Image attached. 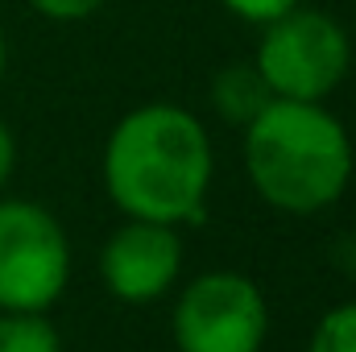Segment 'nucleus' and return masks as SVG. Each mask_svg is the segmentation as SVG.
I'll return each instance as SVG.
<instances>
[{
	"label": "nucleus",
	"mask_w": 356,
	"mask_h": 352,
	"mask_svg": "<svg viewBox=\"0 0 356 352\" xmlns=\"http://www.w3.org/2000/svg\"><path fill=\"white\" fill-rule=\"evenodd\" d=\"M253 67L277 99L323 104L353 71V42L332 13L294 4L290 13L261 25Z\"/></svg>",
	"instance_id": "7ed1b4c3"
},
{
	"label": "nucleus",
	"mask_w": 356,
	"mask_h": 352,
	"mask_svg": "<svg viewBox=\"0 0 356 352\" xmlns=\"http://www.w3.org/2000/svg\"><path fill=\"white\" fill-rule=\"evenodd\" d=\"M33 13H42L46 21H58V25H71V21H88L104 8V0H25Z\"/></svg>",
	"instance_id": "9d476101"
},
{
	"label": "nucleus",
	"mask_w": 356,
	"mask_h": 352,
	"mask_svg": "<svg viewBox=\"0 0 356 352\" xmlns=\"http://www.w3.org/2000/svg\"><path fill=\"white\" fill-rule=\"evenodd\" d=\"M0 352H63L46 311H0Z\"/></svg>",
	"instance_id": "6e6552de"
},
{
	"label": "nucleus",
	"mask_w": 356,
	"mask_h": 352,
	"mask_svg": "<svg viewBox=\"0 0 356 352\" xmlns=\"http://www.w3.org/2000/svg\"><path fill=\"white\" fill-rule=\"evenodd\" d=\"M182 237L175 224L158 220H124L99 249V282L112 298L129 307L158 303L178 282Z\"/></svg>",
	"instance_id": "423d86ee"
},
{
	"label": "nucleus",
	"mask_w": 356,
	"mask_h": 352,
	"mask_svg": "<svg viewBox=\"0 0 356 352\" xmlns=\"http://www.w3.org/2000/svg\"><path fill=\"white\" fill-rule=\"evenodd\" d=\"M4 67H8V38H4V29H0V79H4Z\"/></svg>",
	"instance_id": "ddd939ff"
},
{
	"label": "nucleus",
	"mask_w": 356,
	"mask_h": 352,
	"mask_svg": "<svg viewBox=\"0 0 356 352\" xmlns=\"http://www.w3.org/2000/svg\"><path fill=\"white\" fill-rule=\"evenodd\" d=\"M307 352H356V303L332 307V311L315 323Z\"/></svg>",
	"instance_id": "1a4fd4ad"
},
{
	"label": "nucleus",
	"mask_w": 356,
	"mask_h": 352,
	"mask_svg": "<svg viewBox=\"0 0 356 352\" xmlns=\"http://www.w3.org/2000/svg\"><path fill=\"white\" fill-rule=\"evenodd\" d=\"M13 166H17V137H13V129L0 120V186L13 178Z\"/></svg>",
	"instance_id": "f8f14e48"
},
{
	"label": "nucleus",
	"mask_w": 356,
	"mask_h": 352,
	"mask_svg": "<svg viewBox=\"0 0 356 352\" xmlns=\"http://www.w3.org/2000/svg\"><path fill=\"white\" fill-rule=\"evenodd\" d=\"M232 17H241V21H249V25H266L273 17H282V13H290L294 4H302V0H220Z\"/></svg>",
	"instance_id": "9b49d317"
},
{
	"label": "nucleus",
	"mask_w": 356,
	"mask_h": 352,
	"mask_svg": "<svg viewBox=\"0 0 356 352\" xmlns=\"http://www.w3.org/2000/svg\"><path fill=\"white\" fill-rule=\"evenodd\" d=\"M71 282V241L33 199H0V311H50Z\"/></svg>",
	"instance_id": "20e7f679"
},
{
	"label": "nucleus",
	"mask_w": 356,
	"mask_h": 352,
	"mask_svg": "<svg viewBox=\"0 0 356 352\" xmlns=\"http://www.w3.org/2000/svg\"><path fill=\"white\" fill-rule=\"evenodd\" d=\"M211 175V137L178 104H141L108 133L104 191L129 220L203 224Z\"/></svg>",
	"instance_id": "f257e3e1"
},
{
	"label": "nucleus",
	"mask_w": 356,
	"mask_h": 352,
	"mask_svg": "<svg viewBox=\"0 0 356 352\" xmlns=\"http://www.w3.org/2000/svg\"><path fill=\"white\" fill-rule=\"evenodd\" d=\"M207 99H211V108H216L228 125L245 129L269 99H273V91L266 88V79H261V71H257L253 63H232V67H224V71L211 75Z\"/></svg>",
	"instance_id": "0eeeda50"
},
{
	"label": "nucleus",
	"mask_w": 356,
	"mask_h": 352,
	"mask_svg": "<svg viewBox=\"0 0 356 352\" xmlns=\"http://www.w3.org/2000/svg\"><path fill=\"white\" fill-rule=\"evenodd\" d=\"M170 328L178 352H261L269 332V303L253 278L211 269L186 282Z\"/></svg>",
	"instance_id": "39448f33"
},
{
	"label": "nucleus",
	"mask_w": 356,
	"mask_h": 352,
	"mask_svg": "<svg viewBox=\"0 0 356 352\" xmlns=\"http://www.w3.org/2000/svg\"><path fill=\"white\" fill-rule=\"evenodd\" d=\"M353 137L315 99H269L245 125L253 191L286 216L327 211L353 182Z\"/></svg>",
	"instance_id": "f03ea898"
}]
</instances>
